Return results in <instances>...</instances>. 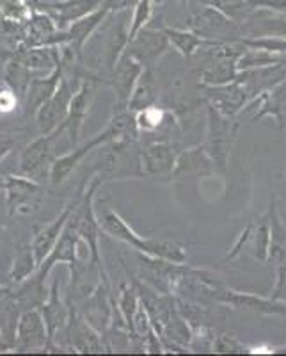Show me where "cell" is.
<instances>
[{
  "mask_svg": "<svg viewBox=\"0 0 286 356\" xmlns=\"http://www.w3.org/2000/svg\"><path fill=\"white\" fill-rule=\"evenodd\" d=\"M215 171H217V166L205 146L196 145L178 154L176 164L169 178L173 182H194L199 178L212 177Z\"/></svg>",
  "mask_w": 286,
  "mask_h": 356,
  "instance_id": "cell-12",
  "label": "cell"
},
{
  "mask_svg": "<svg viewBox=\"0 0 286 356\" xmlns=\"http://www.w3.org/2000/svg\"><path fill=\"white\" fill-rule=\"evenodd\" d=\"M93 175L103 182L144 178L139 141H110L100 146L93 162Z\"/></svg>",
  "mask_w": 286,
  "mask_h": 356,
  "instance_id": "cell-2",
  "label": "cell"
},
{
  "mask_svg": "<svg viewBox=\"0 0 286 356\" xmlns=\"http://www.w3.org/2000/svg\"><path fill=\"white\" fill-rule=\"evenodd\" d=\"M18 107L24 109V104L18 98V95L8 84H0V116L15 113Z\"/></svg>",
  "mask_w": 286,
  "mask_h": 356,
  "instance_id": "cell-36",
  "label": "cell"
},
{
  "mask_svg": "<svg viewBox=\"0 0 286 356\" xmlns=\"http://www.w3.org/2000/svg\"><path fill=\"white\" fill-rule=\"evenodd\" d=\"M37 267H40V264H37L31 243L20 246L17 250V253H15L11 269H9V280H11V284H24L25 280H28L37 271Z\"/></svg>",
  "mask_w": 286,
  "mask_h": 356,
  "instance_id": "cell-30",
  "label": "cell"
},
{
  "mask_svg": "<svg viewBox=\"0 0 286 356\" xmlns=\"http://www.w3.org/2000/svg\"><path fill=\"white\" fill-rule=\"evenodd\" d=\"M69 303L68 300H62L61 291H59V278H53L52 287H50L49 298L40 307L41 316H43L44 324H47V333H49V344L44 351L49 353H57L59 351V346L56 344L57 333L65 332L66 324L69 319Z\"/></svg>",
  "mask_w": 286,
  "mask_h": 356,
  "instance_id": "cell-15",
  "label": "cell"
},
{
  "mask_svg": "<svg viewBox=\"0 0 286 356\" xmlns=\"http://www.w3.org/2000/svg\"><path fill=\"white\" fill-rule=\"evenodd\" d=\"M251 232H253V225H249V227H247L246 230L242 232V234L238 235L237 243L233 244V248H231V251H230V253H228V257H226V260H231V259H235V257L240 255V251L244 250V246H246V244H249Z\"/></svg>",
  "mask_w": 286,
  "mask_h": 356,
  "instance_id": "cell-39",
  "label": "cell"
},
{
  "mask_svg": "<svg viewBox=\"0 0 286 356\" xmlns=\"http://www.w3.org/2000/svg\"><path fill=\"white\" fill-rule=\"evenodd\" d=\"M142 72H144V66L137 59H133L128 54H123L116 66L101 77L100 84L109 86L112 89L114 98H116L114 109H128V102Z\"/></svg>",
  "mask_w": 286,
  "mask_h": 356,
  "instance_id": "cell-6",
  "label": "cell"
},
{
  "mask_svg": "<svg viewBox=\"0 0 286 356\" xmlns=\"http://www.w3.org/2000/svg\"><path fill=\"white\" fill-rule=\"evenodd\" d=\"M81 243V235H78L77 228H75V225L69 219L68 225L62 230L61 237H59V241L56 243L53 250L50 251V255L37 267V275L43 280H47V276L52 273V269L57 264H68L69 269L77 267L81 264V259H78V244Z\"/></svg>",
  "mask_w": 286,
  "mask_h": 356,
  "instance_id": "cell-18",
  "label": "cell"
},
{
  "mask_svg": "<svg viewBox=\"0 0 286 356\" xmlns=\"http://www.w3.org/2000/svg\"><path fill=\"white\" fill-rule=\"evenodd\" d=\"M270 243H272V232H270L269 214L263 216L258 222L253 225V232L249 237L251 255L258 262H269Z\"/></svg>",
  "mask_w": 286,
  "mask_h": 356,
  "instance_id": "cell-31",
  "label": "cell"
},
{
  "mask_svg": "<svg viewBox=\"0 0 286 356\" xmlns=\"http://www.w3.org/2000/svg\"><path fill=\"white\" fill-rule=\"evenodd\" d=\"M101 0H61V2H50V4H41L34 2L33 8L47 11L50 17L56 20L57 27L66 31L73 22L87 17L93 11H96Z\"/></svg>",
  "mask_w": 286,
  "mask_h": 356,
  "instance_id": "cell-22",
  "label": "cell"
},
{
  "mask_svg": "<svg viewBox=\"0 0 286 356\" xmlns=\"http://www.w3.org/2000/svg\"><path fill=\"white\" fill-rule=\"evenodd\" d=\"M180 150L171 141H151L141 148L144 177H171Z\"/></svg>",
  "mask_w": 286,
  "mask_h": 356,
  "instance_id": "cell-20",
  "label": "cell"
},
{
  "mask_svg": "<svg viewBox=\"0 0 286 356\" xmlns=\"http://www.w3.org/2000/svg\"><path fill=\"white\" fill-rule=\"evenodd\" d=\"M81 79L72 75V73H66L61 79V84L57 88V91L53 93V97L49 102H44L41 109L36 113V123L40 134H50L53 130H57L59 127L65 123L66 116H68L69 104H72V98L77 91V88L81 86Z\"/></svg>",
  "mask_w": 286,
  "mask_h": 356,
  "instance_id": "cell-4",
  "label": "cell"
},
{
  "mask_svg": "<svg viewBox=\"0 0 286 356\" xmlns=\"http://www.w3.org/2000/svg\"><path fill=\"white\" fill-rule=\"evenodd\" d=\"M214 353H219V355H244V353L249 351L235 335L221 333V335H215Z\"/></svg>",
  "mask_w": 286,
  "mask_h": 356,
  "instance_id": "cell-34",
  "label": "cell"
},
{
  "mask_svg": "<svg viewBox=\"0 0 286 356\" xmlns=\"http://www.w3.org/2000/svg\"><path fill=\"white\" fill-rule=\"evenodd\" d=\"M36 77L27 66L22 61H18L17 57L8 56L4 65V84H8L9 88L18 95V98L22 100V104L25 102L27 97L28 86L33 82V79Z\"/></svg>",
  "mask_w": 286,
  "mask_h": 356,
  "instance_id": "cell-28",
  "label": "cell"
},
{
  "mask_svg": "<svg viewBox=\"0 0 286 356\" xmlns=\"http://www.w3.org/2000/svg\"><path fill=\"white\" fill-rule=\"evenodd\" d=\"M237 81L246 88L251 100L258 98L260 95L274 91L286 82V65L262 66V68L240 70ZM249 100V102H251Z\"/></svg>",
  "mask_w": 286,
  "mask_h": 356,
  "instance_id": "cell-19",
  "label": "cell"
},
{
  "mask_svg": "<svg viewBox=\"0 0 286 356\" xmlns=\"http://www.w3.org/2000/svg\"><path fill=\"white\" fill-rule=\"evenodd\" d=\"M107 13L109 11L105 8L96 9V11H93L91 15H87V17L73 22V24L66 29V33H68V47L75 52L78 63H82V65H84L85 44L89 43L91 36L96 33V29L100 27L101 22L105 20Z\"/></svg>",
  "mask_w": 286,
  "mask_h": 356,
  "instance_id": "cell-25",
  "label": "cell"
},
{
  "mask_svg": "<svg viewBox=\"0 0 286 356\" xmlns=\"http://www.w3.org/2000/svg\"><path fill=\"white\" fill-rule=\"evenodd\" d=\"M82 191H84V184H82V187L78 189V195L75 196L72 202L66 203L65 209H62V211L56 216V219H52L49 225H41V227L40 225H36V227L33 228V239H31V246H33L34 255H36V260L40 266H41V262H43V260L50 255V251L53 250L56 243L59 241V237H61L62 230H65V227L68 225L69 218H72L73 211H75V207H77L78 200H81Z\"/></svg>",
  "mask_w": 286,
  "mask_h": 356,
  "instance_id": "cell-10",
  "label": "cell"
},
{
  "mask_svg": "<svg viewBox=\"0 0 286 356\" xmlns=\"http://www.w3.org/2000/svg\"><path fill=\"white\" fill-rule=\"evenodd\" d=\"M4 193L9 216H28L40 211L44 186L25 175H8Z\"/></svg>",
  "mask_w": 286,
  "mask_h": 356,
  "instance_id": "cell-5",
  "label": "cell"
},
{
  "mask_svg": "<svg viewBox=\"0 0 286 356\" xmlns=\"http://www.w3.org/2000/svg\"><path fill=\"white\" fill-rule=\"evenodd\" d=\"M69 308H72L69 310V319L65 328L68 348L73 353H103L107 349L105 348L103 335L78 314L75 305L69 303Z\"/></svg>",
  "mask_w": 286,
  "mask_h": 356,
  "instance_id": "cell-16",
  "label": "cell"
},
{
  "mask_svg": "<svg viewBox=\"0 0 286 356\" xmlns=\"http://www.w3.org/2000/svg\"><path fill=\"white\" fill-rule=\"evenodd\" d=\"M9 56L17 57L34 75H49L61 63V47H18Z\"/></svg>",
  "mask_w": 286,
  "mask_h": 356,
  "instance_id": "cell-23",
  "label": "cell"
},
{
  "mask_svg": "<svg viewBox=\"0 0 286 356\" xmlns=\"http://www.w3.org/2000/svg\"><path fill=\"white\" fill-rule=\"evenodd\" d=\"M6 177H8V175L0 171V193L6 189Z\"/></svg>",
  "mask_w": 286,
  "mask_h": 356,
  "instance_id": "cell-44",
  "label": "cell"
},
{
  "mask_svg": "<svg viewBox=\"0 0 286 356\" xmlns=\"http://www.w3.org/2000/svg\"><path fill=\"white\" fill-rule=\"evenodd\" d=\"M158 104V82L155 77V70L144 68L142 75L139 77L137 86L133 89L132 98L128 102V109L139 113L142 109L153 107Z\"/></svg>",
  "mask_w": 286,
  "mask_h": 356,
  "instance_id": "cell-26",
  "label": "cell"
},
{
  "mask_svg": "<svg viewBox=\"0 0 286 356\" xmlns=\"http://www.w3.org/2000/svg\"><path fill=\"white\" fill-rule=\"evenodd\" d=\"M244 50H246V47L242 43H240V47H235L230 43L212 47V63L201 73V84L221 86L237 81V63Z\"/></svg>",
  "mask_w": 286,
  "mask_h": 356,
  "instance_id": "cell-9",
  "label": "cell"
},
{
  "mask_svg": "<svg viewBox=\"0 0 286 356\" xmlns=\"http://www.w3.org/2000/svg\"><path fill=\"white\" fill-rule=\"evenodd\" d=\"M169 38V43L176 49L178 54H182L185 59L192 57L194 54H198L201 49H212L217 47L222 41L206 40V38L199 36L194 31H180V29H165L164 31Z\"/></svg>",
  "mask_w": 286,
  "mask_h": 356,
  "instance_id": "cell-27",
  "label": "cell"
},
{
  "mask_svg": "<svg viewBox=\"0 0 286 356\" xmlns=\"http://www.w3.org/2000/svg\"><path fill=\"white\" fill-rule=\"evenodd\" d=\"M238 129H240L238 118L226 116L214 106L206 104V138L203 146L210 157L214 159L217 171L221 173H226L228 170Z\"/></svg>",
  "mask_w": 286,
  "mask_h": 356,
  "instance_id": "cell-3",
  "label": "cell"
},
{
  "mask_svg": "<svg viewBox=\"0 0 286 356\" xmlns=\"http://www.w3.org/2000/svg\"><path fill=\"white\" fill-rule=\"evenodd\" d=\"M98 219H100V227L103 234L110 235L112 239L128 244L130 248H133L139 253L171 260L174 264H187V250L183 244L174 243V241L142 237L112 209H107V211L101 212Z\"/></svg>",
  "mask_w": 286,
  "mask_h": 356,
  "instance_id": "cell-1",
  "label": "cell"
},
{
  "mask_svg": "<svg viewBox=\"0 0 286 356\" xmlns=\"http://www.w3.org/2000/svg\"><path fill=\"white\" fill-rule=\"evenodd\" d=\"M135 0H105V4L101 8H105L107 11H117V9L130 8Z\"/></svg>",
  "mask_w": 286,
  "mask_h": 356,
  "instance_id": "cell-41",
  "label": "cell"
},
{
  "mask_svg": "<svg viewBox=\"0 0 286 356\" xmlns=\"http://www.w3.org/2000/svg\"><path fill=\"white\" fill-rule=\"evenodd\" d=\"M65 70L66 65L61 57V63L57 65V68L52 73H49V75H36L33 79L24 102L25 116H36V113L41 109L44 102H49L53 97V93H56L59 84H61Z\"/></svg>",
  "mask_w": 286,
  "mask_h": 356,
  "instance_id": "cell-21",
  "label": "cell"
},
{
  "mask_svg": "<svg viewBox=\"0 0 286 356\" xmlns=\"http://www.w3.org/2000/svg\"><path fill=\"white\" fill-rule=\"evenodd\" d=\"M66 132L65 127H59L50 134H41L40 138L28 143L20 154L18 161V173L25 177L36 178L37 175L44 173V170L52 168V162L56 161V143L61 138V134Z\"/></svg>",
  "mask_w": 286,
  "mask_h": 356,
  "instance_id": "cell-7",
  "label": "cell"
},
{
  "mask_svg": "<svg viewBox=\"0 0 286 356\" xmlns=\"http://www.w3.org/2000/svg\"><path fill=\"white\" fill-rule=\"evenodd\" d=\"M269 219H270V232H272V243H270V257L269 262L278 266V264L286 262V225L279 218V212L276 209V200H270L269 205Z\"/></svg>",
  "mask_w": 286,
  "mask_h": 356,
  "instance_id": "cell-29",
  "label": "cell"
},
{
  "mask_svg": "<svg viewBox=\"0 0 286 356\" xmlns=\"http://www.w3.org/2000/svg\"><path fill=\"white\" fill-rule=\"evenodd\" d=\"M169 47V38L164 31L160 33V31H144L142 29L141 33L126 44L125 54L137 59L144 68L155 70L158 61L167 54Z\"/></svg>",
  "mask_w": 286,
  "mask_h": 356,
  "instance_id": "cell-17",
  "label": "cell"
},
{
  "mask_svg": "<svg viewBox=\"0 0 286 356\" xmlns=\"http://www.w3.org/2000/svg\"><path fill=\"white\" fill-rule=\"evenodd\" d=\"M11 289L9 287H2V285H0V307H2V303H4L6 300H9V298H11Z\"/></svg>",
  "mask_w": 286,
  "mask_h": 356,
  "instance_id": "cell-42",
  "label": "cell"
},
{
  "mask_svg": "<svg viewBox=\"0 0 286 356\" xmlns=\"http://www.w3.org/2000/svg\"><path fill=\"white\" fill-rule=\"evenodd\" d=\"M49 344L47 324L40 308H27L15 324V349L17 351H44Z\"/></svg>",
  "mask_w": 286,
  "mask_h": 356,
  "instance_id": "cell-13",
  "label": "cell"
},
{
  "mask_svg": "<svg viewBox=\"0 0 286 356\" xmlns=\"http://www.w3.org/2000/svg\"><path fill=\"white\" fill-rule=\"evenodd\" d=\"M96 86L98 82L94 81L93 77L82 79L81 86H78L77 91H75V95H73L72 98L68 116H66L65 123H62L65 130L68 132L69 146H72V148H75V146L78 145L82 127H84L85 120H87L89 109L93 106Z\"/></svg>",
  "mask_w": 286,
  "mask_h": 356,
  "instance_id": "cell-14",
  "label": "cell"
},
{
  "mask_svg": "<svg viewBox=\"0 0 286 356\" xmlns=\"http://www.w3.org/2000/svg\"><path fill=\"white\" fill-rule=\"evenodd\" d=\"M199 91L206 104L214 106L222 114L231 118H238V114L246 109L251 100L246 88L238 81L221 86H208L199 82Z\"/></svg>",
  "mask_w": 286,
  "mask_h": 356,
  "instance_id": "cell-11",
  "label": "cell"
},
{
  "mask_svg": "<svg viewBox=\"0 0 286 356\" xmlns=\"http://www.w3.org/2000/svg\"><path fill=\"white\" fill-rule=\"evenodd\" d=\"M270 298H274L278 301H285L286 303V262L276 266V284Z\"/></svg>",
  "mask_w": 286,
  "mask_h": 356,
  "instance_id": "cell-38",
  "label": "cell"
},
{
  "mask_svg": "<svg viewBox=\"0 0 286 356\" xmlns=\"http://www.w3.org/2000/svg\"><path fill=\"white\" fill-rule=\"evenodd\" d=\"M215 303L228 305L240 312H251L260 316H286V303L274 298H263L253 292H240L222 284L215 292Z\"/></svg>",
  "mask_w": 286,
  "mask_h": 356,
  "instance_id": "cell-8",
  "label": "cell"
},
{
  "mask_svg": "<svg viewBox=\"0 0 286 356\" xmlns=\"http://www.w3.org/2000/svg\"><path fill=\"white\" fill-rule=\"evenodd\" d=\"M240 43H242L244 47H247V49L267 50V52L286 56V38H278V36L244 38V40H240Z\"/></svg>",
  "mask_w": 286,
  "mask_h": 356,
  "instance_id": "cell-33",
  "label": "cell"
},
{
  "mask_svg": "<svg viewBox=\"0 0 286 356\" xmlns=\"http://www.w3.org/2000/svg\"><path fill=\"white\" fill-rule=\"evenodd\" d=\"M260 36H278L286 38V20H278V18H267L263 22V27L253 34V38Z\"/></svg>",
  "mask_w": 286,
  "mask_h": 356,
  "instance_id": "cell-37",
  "label": "cell"
},
{
  "mask_svg": "<svg viewBox=\"0 0 286 356\" xmlns=\"http://www.w3.org/2000/svg\"><path fill=\"white\" fill-rule=\"evenodd\" d=\"M190 27H192L194 33L206 38V40L219 41V38L237 36V27L222 13L212 11V9L194 13L192 18H190Z\"/></svg>",
  "mask_w": 286,
  "mask_h": 356,
  "instance_id": "cell-24",
  "label": "cell"
},
{
  "mask_svg": "<svg viewBox=\"0 0 286 356\" xmlns=\"http://www.w3.org/2000/svg\"><path fill=\"white\" fill-rule=\"evenodd\" d=\"M2 4H4V0H0V8H2Z\"/></svg>",
  "mask_w": 286,
  "mask_h": 356,
  "instance_id": "cell-45",
  "label": "cell"
},
{
  "mask_svg": "<svg viewBox=\"0 0 286 356\" xmlns=\"http://www.w3.org/2000/svg\"><path fill=\"white\" fill-rule=\"evenodd\" d=\"M139 307H141V296H139L135 284L133 282L132 284H123L119 287V296H117V310L125 321L130 337L133 333V319H135Z\"/></svg>",
  "mask_w": 286,
  "mask_h": 356,
  "instance_id": "cell-32",
  "label": "cell"
},
{
  "mask_svg": "<svg viewBox=\"0 0 286 356\" xmlns=\"http://www.w3.org/2000/svg\"><path fill=\"white\" fill-rule=\"evenodd\" d=\"M265 4L270 6V8L286 9V0H269V2H265Z\"/></svg>",
  "mask_w": 286,
  "mask_h": 356,
  "instance_id": "cell-43",
  "label": "cell"
},
{
  "mask_svg": "<svg viewBox=\"0 0 286 356\" xmlns=\"http://www.w3.org/2000/svg\"><path fill=\"white\" fill-rule=\"evenodd\" d=\"M17 146L18 141L15 138H0V162L4 161Z\"/></svg>",
  "mask_w": 286,
  "mask_h": 356,
  "instance_id": "cell-40",
  "label": "cell"
},
{
  "mask_svg": "<svg viewBox=\"0 0 286 356\" xmlns=\"http://www.w3.org/2000/svg\"><path fill=\"white\" fill-rule=\"evenodd\" d=\"M149 15H151V8L146 0H141L135 8V13H133V18H132V24H130L128 29V43L133 40V38L137 36L141 33L144 25L148 24L149 20Z\"/></svg>",
  "mask_w": 286,
  "mask_h": 356,
  "instance_id": "cell-35",
  "label": "cell"
}]
</instances>
